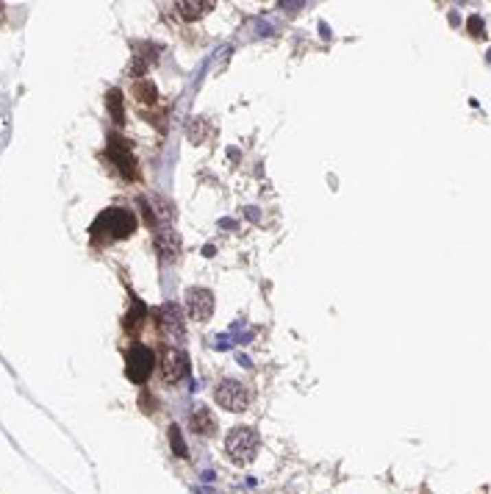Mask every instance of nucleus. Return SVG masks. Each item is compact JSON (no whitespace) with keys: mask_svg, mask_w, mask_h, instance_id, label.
Wrapping results in <instances>:
<instances>
[{"mask_svg":"<svg viewBox=\"0 0 491 494\" xmlns=\"http://www.w3.org/2000/svg\"><path fill=\"white\" fill-rule=\"evenodd\" d=\"M183 300H186V311H189V317H192L194 322H205L208 317L214 314V295L208 292V289L194 287V289L186 292Z\"/></svg>","mask_w":491,"mask_h":494,"instance_id":"nucleus-6","label":"nucleus"},{"mask_svg":"<svg viewBox=\"0 0 491 494\" xmlns=\"http://www.w3.org/2000/svg\"><path fill=\"white\" fill-rule=\"evenodd\" d=\"M214 400H217V405H220V408L239 414V411H247V405H250V389H247L244 383H239V381L225 378V381H220V383H217V389H214Z\"/></svg>","mask_w":491,"mask_h":494,"instance_id":"nucleus-4","label":"nucleus"},{"mask_svg":"<svg viewBox=\"0 0 491 494\" xmlns=\"http://www.w3.org/2000/svg\"><path fill=\"white\" fill-rule=\"evenodd\" d=\"M136 95H139V103H142V98H145V103H156V89H153L150 81H139L136 84Z\"/></svg>","mask_w":491,"mask_h":494,"instance_id":"nucleus-10","label":"nucleus"},{"mask_svg":"<svg viewBox=\"0 0 491 494\" xmlns=\"http://www.w3.org/2000/svg\"><path fill=\"white\" fill-rule=\"evenodd\" d=\"M170 439H172L175 456H178V458H186V447H183V442H181V428H178V425H172V428H170Z\"/></svg>","mask_w":491,"mask_h":494,"instance_id":"nucleus-11","label":"nucleus"},{"mask_svg":"<svg viewBox=\"0 0 491 494\" xmlns=\"http://www.w3.org/2000/svg\"><path fill=\"white\" fill-rule=\"evenodd\" d=\"M225 453L236 467H247L258 456V434L253 428H233L225 439Z\"/></svg>","mask_w":491,"mask_h":494,"instance_id":"nucleus-1","label":"nucleus"},{"mask_svg":"<svg viewBox=\"0 0 491 494\" xmlns=\"http://www.w3.org/2000/svg\"><path fill=\"white\" fill-rule=\"evenodd\" d=\"M153 367H156V356H153L150 347L133 344V347L128 350V356H125V372H128V378H130L133 383L142 386V383L150 378Z\"/></svg>","mask_w":491,"mask_h":494,"instance_id":"nucleus-3","label":"nucleus"},{"mask_svg":"<svg viewBox=\"0 0 491 494\" xmlns=\"http://www.w3.org/2000/svg\"><path fill=\"white\" fill-rule=\"evenodd\" d=\"M214 9V3L212 0H186V3H178V12H181V17L183 20H197V17H203L205 12H212Z\"/></svg>","mask_w":491,"mask_h":494,"instance_id":"nucleus-9","label":"nucleus"},{"mask_svg":"<svg viewBox=\"0 0 491 494\" xmlns=\"http://www.w3.org/2000/svg\"><path fill=\"white\" fill-rule=\"evenodd\" d=\"M106 231L111 239H128L136 231V217L130 214L128 208H109L106 214L95 223V234Z\"/></svg>","mask_w":491,"mask_h":494,"instance_id":"nucleus-2","label":"nucleus"},{"mask_svg":"<svg viewBox=\"0 0 491 494\" xmlns=\"http://www.w3.org/2000/svg\"><path fill=\"white\" fill-rule=\"evenodd\" d=\"M156 250L161 256V261H175L181 253V236L175 231H161L156 234Z\"/></svg>","mask_w":491,"mask_h":494,"instance_id":"nucleus-7","label":"nucleus"},{"mask_svg":"<svg viewBox=\"0 0 491 494\" xmlns=\"http://www.w3.org/2000/svg\"><path fill=\"white\" fill-rule=\"evenodd\" d=\"M161 381L164 383H178L186 370H189V359H186V352L178 350V347H164L161 350Z\"/></svg>","mask_w":491,"mask_h":494,"instance_id":"nucleus-5","label":"nucleus"},{"mask_svg":"<svg viewBox=\"0 0 491 494\" xmlns=\"http://www.w3.org/2000/svg\"><path fill=\"white\" fill-rule=\"evenodd\" d=\"M189 425H192V431L200 434V436H214V434H217V419L208 414L205 408H197V411L192 414Z\"/></svg>","mask_w":491,"mask_h":494,"instance_id":"nucleus-8","label":"nucleus"}]
</instances>
